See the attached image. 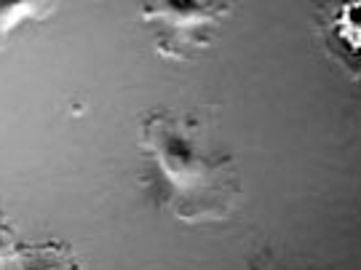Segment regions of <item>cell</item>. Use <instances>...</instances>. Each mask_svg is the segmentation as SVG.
I'll use <instances>...</instances> for the list:
<instances>
[{
	"mask_svg": "<svg viewBox=\"0 0 361 270\" xmlns=\"http://www.w3.org/2000/svg\"><path fill=\"white\" fill-rule=\"evenodd\" d=\"M140 145L153 164L164 204L180 219H222L238 201V171L209 110L158 107L142 121Z\"/></svg>",
	"mask_w": 361,
	"mask_h": 270,
	"instance_id": "6da1fadb",
	"label": "cell"
},
{
	"mask_svg": "<svg viewBox=\"0 0 361 270\" xmlns=\"http://www.w3.org/2000/svg\"><path fill=\"white\" fill-rule=\"evenodd\" d=\"M231 3H150L142 19L153 27L155 49L171 59H190L212 46L222 22L231 16Z\"/></svg>",
	"mask_w": 361,
	"mask_h": 270,
	"instance_id": "7a4b0ae2",
	"label": "cell"
},
{
	"mask_svg": "<svg viewBox=\"0 0 361 270\" xmlns=\"http://www.w3.org/2000/svg\"><path fill=\"white\" fill-rule=\"evenodd\" d=\"M51 11V3H0V49L8 40L13 27H19L27 19H43Z\"/></svg>",
	"mask_w": 361,
	"mask_h": 270,
	"instance_id": "3957f363",
	"label": "cell"
}]
</instances>
